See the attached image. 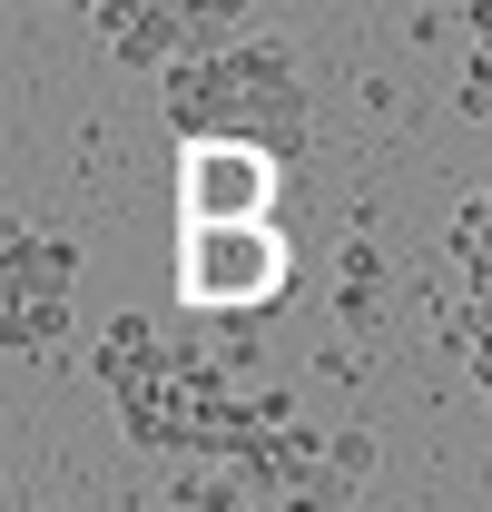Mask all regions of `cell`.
<instances>
[{"label":"cell","mask_w":492,"mask_h":512,"mask_svg":"<svg viewBox=\"0 0 492 512\" xmlns=\"http://www.w3.org/2000/svg\"><path fill=\"white\" fill-rule=\"evenodd\" d=\"M89 20L109 30V60L119 69H168L187 60V0H89Z\"/></svg>","instance_id":"3957f363"},{"label":"cell","mask_w":492,"mask_h":512,"mask_svg":"<svg viewBox=\"0 0 492 512\" xmlns=\"http://www.w3.org/2000/svg\"><path fill=\"white\" fill-rule=\"evenodd\" d=\"M79 286V247L40 237V227H0V296H69Z\"/></svg>","instance_id":"5b68a950"},{"label":"cell","mask_w":492,"mask_h":512,"mask_svg":"<svg viewBox=\"0 0 492 512\" xmlns=\"http://www.w3.org/2000/svg\"><path fill=\"white\" fill-rule=\"evenodd\" d=\"M168 355H178V345H168L158 325L138 316V306H119V316H99V345H89V375L109 384V394H128V384H158V375H168Z\"/></svg>","instance_id":"277c9868"},{"label":"cell","mask_w":492,"mask_h":512,"mask_svg":"<svg viewBox=\"0 0 492 512\" xmlns=\"http://www.w3.org/2000/svg\"><path fill=\"white\" fill-rule=\"evenodd\" d=\"M384 306H394V286H384V256L355 237V247L335 256V316H345V335H374V325H384Z\"/></svg>","instance_id":"52a82bcc"},{"label":"cell","mask_w":492,"mask_h":512,"mask_svg":"<svg viewBox=\"0 0 492 512\" xmlns=\"http://www.w3.org/2000/svg\"><path fill=\"white\" fill-rule=\"evenodd\" d=\"M286 227L266 217V227H187L178 237V296L197 316H227L246 325L256 306H276L286 296Z\"/></svg>","instance_id":"6da1fadb"},{"label":"cell","mask_w":492,"mask_h":512,"mask_svg":"<svg viewBox=\"0 0 492 512\" xmlns=\"http://www.w3.org/2000/svg\"><path fill=\"white\" fill-rule=\"evenodd\" d=\"M453 109H463V119H492V50H463V69H453Z\"/></svg>","instance_id":"9c48e42d"},{"label":"cell","mask_w":492,"mask_h":512,"mask_svg":"<svg viewBox=\"0 0 492 512\" xmlns=\"http://www.w3.org/2000/svg\"><path fill=\"white\" fill-rule=\"evenodd\" d=\"M325 473H335V483H365L374 473V434L365 424H335V434H325Z\"/></svg>","instance_id":"ba28073f"},{"label":"cell","mask_w":492,"mask_h":512,"mask_svg":"<svg viewBox=\"0 0 492 512\" xmlns=\"http://www.w3.org/2000/svg\"><path fill=\"white\" fill-rule=\"evenodd\" d=\"M0 345H10V355L79 345V306H69V296H0Z\"/></svg>","instance_id":"8992f818"},{"label":"cell","mask_w":492,"mask_h":512,"mask_svg":"<svg viewBox=\"0 0 492 512\" xmlns=\"http://www.w3.org/2000/svg\"><path fill=\"white\" fill-rule=\"evenodd\" d=\"M463 365H473V384H483V404H492V345H473Z\"/></svg>","instance_id":"8fae6325"},{"label":"cell","mask_w":492,"mask_h":512,"mask_svg":"<svg viewBox=\"0 0 492 512\" xmlns=\"http://www.w3.org/2000/svg\"><path fill=\"white\" fill-rule=\"evenodd\" d=\"M276 178H286L276 148L197 138V148H178V217L187 227H266L276 217Z\"/></svg>","instance_id":"7a4b0ae2"},{"label":"cell","mask_w":492,"mask_h":512,"mask_svg":"<svg viewBox=\"0 0 492 512\" xmlns=\"http://www.w3.org/2000/svg\"><path fill=\"white\" fill-rule=\"evenodd\" d=\"M463 50H492V0H463Z\"/></svg>","instance_id":"30bf717a"}]
</instances>
